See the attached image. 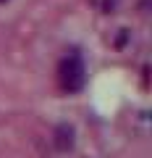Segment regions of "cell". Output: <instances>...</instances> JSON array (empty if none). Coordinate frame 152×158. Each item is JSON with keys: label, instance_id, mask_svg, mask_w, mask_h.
I'll list each match as a JSON object with an SVG mask.
<instances>
[{"label": "cell", "instance_id": "3957f363", "mask_svg": "<svg viewBox=\"0 0 152 158\" xmlns=\"http://www.w3.org/2000/svg\"><path fill=\"white\" fill-rule=\"evenodd\" d=\"M115 6H118V0H105V11H107V13L115 11Z\"/></svg>", "mask_w": 152, "mask_h": 158}, {"label": "cell", "instance_id": "6da1fadb", "mask_svg": "<svg viewBox=\"0 0 152 158\" xmlns=\"http://www.w3.org/2000/svg\"><path fill=\"white\" fill-rule=\"evenodd\" d=\"M58 77H60L63 90H68V92L81 90V85H84V61L79 56L63 58L60 66H58Z\"/></svg>", "mask_w": 152, "mask_h": 158}, {"label": "cell", "instance_id": "7a4b0ae2", "mask_svg": "<svg viewBox=\"0 0 152 158\" xmlns=\"http://www.w3.org/2000/svg\"><path fill=\"white\" fill-rule=\"evenodd\" d=\"M53 142H55V148L60 153H68L73 148V127H68V124H60L55 129V135H53Z\"/></svg>", "mask_w": 152, "mask_h": 158}, {"label": "cell", "instance_id": "277c9868", "mask_svg": "<svg viewBox=\"0 0 152 158\" xmlns=\"http://www.w3.org/2000/svg\"><path fill=\"white\" fill-rule=\"evenodd\" d=\"M0 3H3V0H0Z\"/></svg>", "mask_w": 152, "mask_h": 158}]
</instances>
